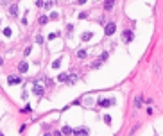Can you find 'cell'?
Listing matches in <instances>:
<instances>
[{"instance_id": "7402d4cb", "label": "cell", "mask_w": 163, "mask_h": 136, "mask_svg": "<svg viewBox=\"0 0 163 136\" xmlns=\"http://www.w3.org/2000/svg\"><path fill=\"white\" fill-rule=\"evenodd\" d=\"M54 38H57V32H50L48 34V39H54Z\"/></svg>"}, {"instance_id": "ba28073f", "label": "cell", "mask_w": 163, "mask_h": 136, "mask_svg": "<svg viewBox=\"0 0 163 136\" xmlns=\"http://www.w3.org/2000/svg\"><path fill=\"white\" fill-rule=\"evenodd\" d=\"M113 5H115V0H106V2H104V9H106V11H111Z\"/></svg>"}, {"instance_id": "ac0fdd59", "label": "cell", "mask_w": 163, "mask_h": 136, "mask_svg": "<svg viewBox=\"0 0 163 136\" xmlns=\"http://www.w3.org/2000/svg\"><path fill=\"white\" fill-rule=\"evenodd\" d=\"M59 65H61V61H59V59H56V61L52 63V68H59Z\"/></svg>"}, {"instance_id": "2e32d148", "label": "cell", "mask_w": 163, "mask_h": 136, "mask_svg": "<svg viewBox=\"0 0 163 136\" xmlns=\"http://www.w3.org/2000/svg\"><path fill=\"white\" fill-rule=\"evenodd\" d=\"M75 81H77V75H75V73L68 75V82H75Z\"/></svg>"}, {"instance_id": "d4e9b609", "label": "cell", "mask_w": 163, "mask_h": 136, "mask_svg": "<svg viewBox=\"0 0 163 136\" xmlns=\"http://www.w3.org/2000/svg\"><path fill=\"white\" fill-rule=\"evenodd\" d=\"M79 4H86V0H79Z\"/></svg>"}, {"instance_id": "3957f363", "label": "cell", "mask_w": 163, "mask_h": 136, "mask_svg": "<svg viewBox=\"0 0 163 136\" xmlns=\"http://www.w3.org/2000/svg\"><path fill=\"white\" fill-rule=\"evenodd\" d=\"M108 56H109L108 52H102V54H100V57H99V59H97V61L91 65V68H99L102 63H104V61H106V59H108Z\"/></svg>"}, {"instance_id": "cb8c5ba5", "label": "cell", "mask_w": 163, "mask_h": 136, "mask_svg": "<svg viewBox=\"0 0 163 136\" xmlns=\"http://www.w3.org/2000/svg\"><path fill=\"white\" fill-rule=\"evenodd\" d=\"M36 5H38V7H43V5H45V2H43V0H38V2H36Z\"/></svg>"}, {"instance_id": "4fadbf2b", "label": "cell", "mask_w": 163, "mask_h": 136, "mask_svg": "<svg viewBox=\"0 0 163 136\" xmlns=\"http://www.w3.org/2000/svg\"><path fill=\"white\" fill-rule=\"evenodd\" d=\"M57 81H61V82H66V81H68V75H66V73H61V75L57 77Z\"/></svg>"}, {"instance_id": "52a82bcc", "label": "cell", "mask_w": 163, "mask_h": 136, "mask_svg": "<svg viewBox=\"0 0 163 136\" xmlns=\"http://www.w3.org/2000/svg\"><path fill=\"white\" fill-rule=\"evenodd\" d=\"M32 91H34L38 97H41V95H43V86H41L40 82H36V84H34V88H32Z\"/></svg>"}, {"instance_id": "7a4b0ae2", "label": "cell", "mask_w": 163, "mask_h": 136, "mask_svg": "<svg viewBox=\"0 0 163 136\" xmlns=\"http://www.w3.org/2000/svg\"><path fill=\"white\" fill-rule=\"evenodd\" d=\"M115 99H99V102H97V104H99V106H100V107H109V106H115Z\"/></svg>"}, {"instance_id": "5b68a950", "label": "cell", "mask_w": 163, "mask_h": 136, "mask_svg": "<svg viewBox=\"0 0 163 136\" xmlns=\"http://www.w3.org/2000/svg\"><path fill=\"white\" fill-rule=\"evenodd\" d=\"M90 131L88 127H79V129H74V136H88Z\"/></svg>"}, {"instance_id": "8992f818", "label": "cell", "mask_w": 163, "mask_h": 136, "mask_svg": "<svg viewBox=\"0 0 163 136\" xmlns=\"http://www.w3.org/2000/svg\"><path fill=\"white\" fill-rule=\"evenodd\" d=\"M7 82H9V84H20V82H22V77H16V75H9Z\"/></svg>"}, {"instance_id": "5bb4252c", "label": "cell", "mask_w": 163, "mask_h": 136, "mask_svg": "<svg viewBox=\"0 0 163 136\" xmlns=\"http://www.w3.org/2000/svg\"><path fill=\"white\" fill-rule=\"evenodd\" d=\"M38 22H40V25H45V23L48 22V16H40V20H38Z\"/></svg>"}, {"instance_id": "44dd1931", "label": "cell", "mask_w": 163, "mask_h": 136, "mask_svg": "<svg viewBox=\"0 0 163 136\" xmlns=\"http://www.w3.org/2000/svg\"><path fill=\"white\" fill-rule=\"evenodd\" d=\"M104 122L109 125V124H111V116H108V115H106V116H104Z\"/></svg>"}, {"instance_id": "9a60e30c", "label": "cell", "mask_w": 163, "mask_h": 136, "mask_svg": "<svg viewBox=\"0 0 163 136\" xmlns=\"http://www.w3.org/2000/svg\"><path fill=\"white\" fill-rule=\"evenodd\" d=\"M77 57H79V59H84V57H86V50H79V52H77Z\"/></svg>"}, {"instance_id": "8fae6325", "label": "cell", "mask_w": 163, "mask_h": 136, "mask_svg": "<svg viewBox=\"0 0 163 136\" xmlns=\"http://www.w3.org/2000/svg\"><path fill=\"white\" fill-rule=\"evenodd\" d=\"M9 14H11V16H16V14H18V5H11V7H9Z\"/></svg>"}, {"instance_id": "484cf974", "label": "cell", "mask_w": 163, "mask_h": 136, "mask_svg": "<svg viewBox=\"0 0 163 136\" xmlns=\"http://www.w3.org/2000/svg\"><path fill=\"white\" fill-rule=\"evenodd\" d=\"M2 63H4V61H2V57H0V65H2Z\"/></svg>"}, {"instance_id": "e0dca14e", "label": "cell", "mask_w": 163, "mask_h": 136, "mask_svg": "<svg viewBox=\"0 0 163 136\" xmlns=\"http://www.w3.org/2000/svg\"><path fill=\"white\" fill-rule=\"evenodd\" d=\"M134 106H136V107H140V106H142V99H140V97H136V99H134Z\"/></svg>"}, {"instance_id": "603a6c76", "label": "cell", "mask_w": 163, "mask_h": 136, "mask_svg": "<svg viewBox=\"0 0 163 136\" xmlns=\"http://www.w3.org/2000/svg\"><path fill=\"white\" fill-rule=\"evenodd\" d=\"M36 43H43V36H40V34L36 36Z\"/></svg>"}, {"instance_id": "9c48e42d", "label": "cell", "mask_w": 163, "mask_h": 136, "mask_svg": "<svg viewBox=\"0 0 163 136\" xmlns=\"http://www.w3.org/2000/svg\"><path fill=\"white\" fill-rule=\"evenodd\" d=\"M61 134H66V136H70V134H74V129H72V127H68V125H65V127L61 129Z\"/></svg>"}, {"instance_id": "d6986e66", "label": "cell", "mask_w": 163, "mask_h": 136, "mask_svg": "<svg viewBox=\"0 0 163 136\" xmlns=\"http://www.w3.org/2000/svg\"><path fill=\"white\" fill-rule=\"evenodd\" d=\"M45 9H48V7H52V2L50 0H45V5H43Z\"/></svg>"}, {"instance_id": "83f0119b", "label": "cell", "mask_w": 163, "mask_h": 136, "mask_svg": "<svg viewBox=\"0 0 163 136\" xmlns=\"http://www.w3.org/2000/svg\"><path fill=\"white\" fill-rule=\"evenodd\" d=\"M0 136H2V134H0Z\"/></svg>"}, {"instance_id": "ffe728a7", "label": "cell", "mask_w": 163, "mask_h": 136, "mask_svg": "<svg viewBox=\"0 0 163 136\" xmlns=\"http://www.w3.org/2000/svg\"><path fill=\"white\" fill-rule=\"evenodd\" d=\"M4 34H5V36H11V29H9V27H5V29H4Z\"/></svg>"}, {"instance_id": "30bf717a", "label": "cell", "mask_w": 163, "mask_h": 136, "mask_svg": "<svg viewBox=\"0 0 163 136\" xmlns=\"http://www.w3.org/2000/svg\"><path fill=\"white\" fill-rule=\"evenodd\" d=\"M18 70H20V72H22V73H25V72H27V70H29V65H27V63H25V61H22V63H20V65H18Z\"/></svg>"}, {"instance_id": "277c9868", "label": "cell", "mask_w": 163, "mask_h": 136, "mask_svg": "<svg viewBox=\"0 0 163 136\" xmlns=\"http://www.w3.org/2000/svg\"><path fill=\"white\" fill-rule=\"evenodd\" d=\"M122 39H124V43H131V41L134 39L133 31H124V32H122Z\"/></svg>"}, {"instance_id": "4316f807", "label": "cell", "mask_w": 163, "mask_h": 136, "mask_svg": "<svg viewBox=\"0 0 163 136\" xmlns=\"http://www.w3.org/2000/svg\"><path fill=\"white\" fill-rule=\"evenodd\" d=\"M45 136H50V134H45Z\"/></svg>"}, {"instance_id": "6da1fadb", "label": "cell", "mask_w": 163, "mask_h": 136, "mask_svg": "<svg viewBox=\"0 0 163 136\" xmlns=\"http://www.w3.org/2000/svg\"><path fill=\"white\" fill-rule=\"evenodd\" d=\"M117 31V23L115 22H109V23H106V27H104V34L106 36H111V34H115Z\"/></svg>"}, {"instance_id": "7c38bea8", "label": "cell", "mask_w": 163, "mask_h": 136, "mask_svg": "<svg viewBox=\"0 0 163 136\" xmlns=\"http://www.w3.org/2000/svg\"><path fill=\"white\" fill-rule=\"evenodd\" d=\"M91 36H93L91 32H84L81 38H82V41H90V39H91Z\"/></svg>"}]
</instances>
